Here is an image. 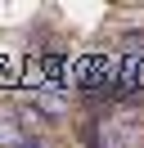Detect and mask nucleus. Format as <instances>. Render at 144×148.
Listing matches in <instances>:
<instances>
[{
	"label": "nucleus",
	"mask_w": 144,
	"mask_h": 148,
	"mask_svg": "<svg viewBox=\"0 0 144 148\" xmlns=\"http://www.w3.org/2000/svg\"><path fill=\"white\" fill-rule=\"evenodd\" d=\"M95 148H144V126L135 117H108L95 126Z\"/></svg>",
	"instance_id": "obj_1"
},
{
	"label": "nucleus",
	"mask_w": 144,
	"mask_h": 148,
	"mask_svg": "<svg viewBox=\"0 0 144 148\" xmlns=\"http://www.w3.org/2000/svg\"><path fill=\"white\" fill-rule=\"evenodd\" d=\"M32 108L41 112L45 121H50V117H59V112L68 108V90H63L59 81H41V85H36V103H32Z\"/></svg>",
	"instance_id": "obj_2"
},
{
	"label": "nucleus",
	"mask_w": 144,
	"mask_h": 148,
	"mask_svg": "<svg viewBox=\"0 0 144 148\" xmlns=\"http://www.w3.org/2000/svg\"><path fill=\"white\" fill-rule=\"evenodd\" d=\"M27 139H36V135H32V126H27L23 117H0V144L5 148H18V144H27Z\"/></svg>",
	"instance_id": "obj_3"
},
{
	"label": "nucleus",
	"mask_w": 144,
	"mask_h": 148,
	"mask_svg": "<svg viewBox=\"0 0 144 148\" xmlns=\"http://www.w3.org/2000/svg\"><path fill=\"white\" fill-rule=\"evenodd\" d=\"M117 72H122L126 81L135 85V90H144V58H135V54H126L122 63H117Z\"/></svg>",
	"instance_id": "obj_4"
},
{
	"label": "nucleus",
	"mask_w": 144,
	"mask_h": 148,
	"mask_svg": "<svg viewBox=\"0 0 144 148\" xmlns=\"http://www.w3.org/2000/svg\"><path fill=\"white\" fill-rule=\"evenodd\" d=\"M122 45L135 49V58H144V32H122Z\"/></svg>",
	"instance_id": "obj_5"
},
{
	"label": "nucleus",
	"mask_w": 144,
	"mask_h": 148,
	"mask_svg": "<svg viewBox=\"0 0 144 148\" xmlns=\"http://www.w3.org/2000/svg\"><path fill=\"white\" fill-rule=\"evenodd\" d=\"M18 148H45V144H41V139H27V144H18Z\"/></svg>",
	"instance_id": "obj_6"
}]
</instances>
